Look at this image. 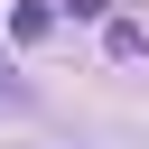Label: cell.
<instances>
[{
	"mask_svg": "<svg viewBox=\"0 0 149 149\" xmlns=\"http://www.w3.org/2000/svg\"><path fill=\"white\" fill-rule=\"evenodd\" d=\"M47 28H56L47 0H19V9H9V37H47Z\"/></svg>",
	"mask_w": 149,
	"mask_h": 149,
	"instance_id": "obj_1",
	"label": "cell"
},
{
	"mask_svg": "<svg viewBox=\"0 0 149 149\" xmlns=\"http://www.w3.org/2000/svg\"><path fill=\"white\" fill-rule=\"evenodd\" d=\"M65 9H74V19H112V0H65Z\"/></svg>",
	"mask_w": 149,
	"mask_h": 149,
	"instance_id": "obj_2",
	"label": "cell"
},
{
	"mask_svg": "<svg viewBox=\"0 0 149 149\" xmlns=\"http://www.w3.org/2000/svg\"><path fill=\"white\" fill-rule=\"evenodd\" d=\"M19 93H28V84H19V74H9V65H0V102H19Z\"/></svg>",
	"mask_w": 149,
	"mask_h": 149,
	"instance_id": "obj_3",
	"label": "cell"
}]
</instances>
